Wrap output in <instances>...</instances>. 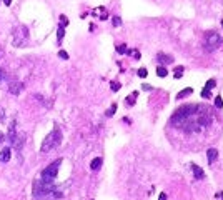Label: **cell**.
Wrapping results in <instances>:
<instances>
[{"label": "cell", "instance_id": "cell-34", "mask_svg": "<svg viewBox=\"0 0 223 200\" xmlns=\"http://www.w3.org/2000/svg\"><path fill=\"white\" fill-rule=\"evenodd\" d=\"M3 3H5V5L9 7V5H12V0H3Z\"/></svg>", "mask_w": 223, "mask_h": 200}, {"label": "cell", "instance_id": "cell-12", "mask_svg": "<svg viewBox=\"0 0 223 200\" xmlns=\"http://www.w3.org/2000/svg\"><path fill=\"white\" fill-rule=\"evenodd\" d=\"M102 162H103V160H102V157L93 159V160H92V163H90V169H92V170H98V169L102 167Z\"/></svg>", "mask_w": 223, "mask_h": 200}, {"label": "cell", "instance_id": "cell-14", "mask_svg": "<svg viewBox=\"0 0 223 200\" xmlns=\"http://www.w3.org/2000/svg\"><path fill=\"white\" fill-rule=\"evenodd\" d=\"M65 37V27L58 25V30H57V38H58V43L62 42V38Z\"/></svg>", "mask_w": 223, "mask_h": 200}, {"label": "cell", "instance_id": "cell-24", "mask_svg": "<svg viewBox=\"0 0 223 200\" xmlns=\"http://www.w3.org/2000/svg\"><path fill=\"white\" fill-rule=\"evenodd\" d=\"M110 87H112V90H113V92H118V90H120V84H118V82H112V84H110Z\"/></svg>", "mask_w": 223, "mask_h": 200}, {"label": "cell", "instance_id": "cell-7", "mask_svg": "<svg viewBox=\"0 0 223 200\" xmlns=\"http://www.w3.org/2000/svg\"><path fill=\"white\" fill-rule=\"evenodd\" d=\"M22 88H23V84L22 82H15V84H10V94H13V95H17L22 92Z\"/></svg>", "mask_w": 223, "mask_h": 200}, {"label": "cell", "instance_id": "cell-30", "mask_svg": "<svg viewBox=\"0 0 223 200\" xmlns=\"http://www.w3.org/2000/svg\"><path fill=\"white\" fill-rule=\"evenodd\" d=\"M5 142V135H3V132H0V143Z\"/></svg>", "mask_w": 223, "mask_h": 200}, {"label": "cell", "instance_id": "cell-3", "mask_svg": "<svg viewBox=\"0 0 223 200\" xmlns=\"http://www.w3.org/2000/svg\"><path fill=\"white\" fill-rule=\"evenodd\" d=\"M15 47H23L29 42V29L25 25H19L15 32H13V38H12Z\"/></svg>", "mask_w": 223, "mask_h": 200}, {"label": "cell", "instance_id": "cell-18", "mask_svg": "<svg viewBox=\"0 0 223 200\" xmlns=\"http://www.w3.org/2000/svg\"><path fill=\"white\" fill-rule=\"evenodd\" d=\"M183 75V67H175V78H180V77Z\"/></svg>", "mask_w": 223, "mask_h": 200}, {"label": "cell", "instance_id": "cell-25", "mask_svg": "<svg viewBox=\"0 0 223 200\" xmlns=\"http://www.w3.org/2000/svg\"><path fill=\"white\" fill-rule=\"evenodd\" d=\"M58 57L62 58V60H68V54L65 50H60V52H58Z\"/></svg>", "mask_w": 223, "mask_h": 200}, {"label": "cell", "instance_id": "cell-8", "mask_svg": "<svg viewBox=\"0 0 223 200\" xmlns=\"http://www.w3.org/2000/svg\"><path fill=\"white\" fill-rule=\"evenodd\" d=\"M17 140V135H15V120L10 124V127H9V142L13 145V142Z\"/></svg>", "mask_w": 223, "mask_h": 200}, {"label": "cell", "instance_id": "cell-2", "mask_svg": "<svg viewBox=\"0 0 223 200\" xmlns=\"http://www.w3.org/2000/svg\"><path fill=\"white\" fill-rule=\"evenodd\" d=\"M62 165V159H58V160H55L53 163H50L49 167L45 169V170L40 173V182H43V183H53L55 182V177H57L58 173V167Z\"/></svg>", "mask_w": 223, "mask_h": 200}, {"label": "cell", "instance_id": "cell-13", "mask_svg": "<svg viewBox=\"0 0 223 200\" xmlns=\"http://www.w3.org/2000/svg\"><path fill=\"white\" fill-rule=\"evenodd\" d=\"M156 75L163 78V77H166V75H168V70H166V68H165L163 65H158V67H156Z\"/></svg>", "mask_w": 223, "mask_h": 200}, {"label": "cell", "instance_id": "cell-16", "mask_svg": "<svg viewBox=\"0 0 223 200\" xmlns=\"http://www.w3.org/2000/svg\"><path fill=\"white\" fill-rule=\"evenodd\" d=\"M136 97H138V92H133V94H132L130 97H126V104L132 107V105L135 104V98H136Z\"/></svg>", "mask_w": 223, "mask_h": 200}, {"label": "cell", "instance_id": "cell-5", "mask_svg": "<svg viewBox=\"0 0 223 200\" xmlns=\"http://www.w3.org/2000/svg\"><path fill=\"white\" fill-rule=\"evenodd\" d=\"M10 157H12V148L10 147H5V148L0 150V162L7 163L10 160Z\"/></svg>", "mask_w": 223, "mask_h": 200}, {"label": "cell", "instance_id": "cell-22", "mask_svg": "<svg viewBox=\"0 0 223 200\" xmlns=\"http://www.w3.org/2000/svg\"><path fill=\"white\" fill-rule=\"evenodd\" d=\"M60 25H62V27H67L68 25V19L65 15H60Z\"/></svg>", "mask_w": 223, "mask_h": 200}, {"label": "cell", "instance_id": "cell-15", "mask_svg": "<svg viewBox=\"0 0 223 200\" xmlns=\"http://www.w3.org/2000/svg\"><path fill=\"white\" fill-rule=\"evenodd\" d=\"M215 85H216V82H215V78H210L206 84H205V90H210L212 92V88H215Z\"/></svg>", "mask_w": 223, "mask_h": 200}, {"label": "cell", "instance_id": "cell-1", "mask_svg": "<svg viewBox=\"0 0 223 200\" xmlns=\"http://www.w3.org/2000/svg\"><path fill=\"white\" fill-rule=\"evenodd\" d=\"M60 143H62V132H60V128H53V130L45 137V140L42 142L40 152L47 153V152H50V150H53V148H57Z\"/></svg>", "mask_w": 223, "mask_h": 200}, {"label": "cell", "instance_id": "cell-28", "mask_svg": "<svg viewBox=\"0 0 223 200\" xmlns=\"http://www.w3.org/2000/svg\"><path fill=\"white\" fill-rule=\"evenodd\" d=\"M143 90H152V85H148V84H143Z\"/></svg>", "mask_w": 223, "mask_h": 200}, {"label": "cell", "instance_id": "cell-4", "mask_svg": "<svg viewBox=\"0 0 223 200\" xmlns=\"http://www.w3.org/2000/svg\"><path fill=\"white\" fill-rule=\"evenodd\" d=\"M222 37H220V33H216V32H210V33H206V37H205V45H206V50L208 52H212L215 48H218L222 45Z\"/></svg>", "mask_w": 223, "mask_h": 200}, {"label": "cell", "instance_id": "cell-21", "mask_svg": "<svg viewBox=\"0 0 223 200\" xmlns=\"http://www.w3.org/2000/svg\"><path fill=\"white\" fill-rule=\"evenodd\" d=\"M215 107H216V108H223V100H222V97H215Z\"/></svg>", "mask_w": 223, "mask_h": 200}, {"label": "cell", "instance_id": "cell-33", "mask_svg": "<svg viewBox=\"0 0 223 200\" xmlns=\"http://www.w3.org/2000/svg\"><path fill=\"white\" fill-rule=\"evenodd\" d=\"M216 199H220V200H223V192H220V193H216Z\"/></svg>", "mask_w": 223, "mask_h": 200}, {"label": "cell", "instance_id": "cell-23", "mask_svg": "<svg viewBox=\"0 0 223 200\" xmlns=\"http://www.w3.org/2000/svg\"><path fill=\"white\" fill-rule=\"evenodd\" d=\"M113 22H112V23H113V27H120V25H122V19H120V17H113Z\"/></svg>", "mask_w": 223, "mask_h": 200}, {"label": "cell", "instance_id": "cell-31", "mask_svg": "<svg viewBox=\"0 0 223 200\" xmlns=\"http://www.w3.org/2000/svg\"><path fill=\"white\" fill-rule=\"evenodd\" d=\"M3 77H5V72H3V70H2V68H0V82H2V80H3Z\"/></svg>", "mask_w": 223, "mask_h": 200}, {"label": "cell", "instance_id": "cell-29", "mask_svg": "<svg viewBox=\"0 0 223 200\" xmlns=\"http://www.w3.org/2000/svg\"><path fill=\"white\" fill-rule=\"evenodd\" d=\"M158 200H166V193H160V197H158Z\"/></svg>", "mask_w": 223, "mask_h": 200}, {"label": "cell", "instance_id": "cell-17", "mask_svg": "<svg viewBox=\"0 0 223 200\" xmlns=\"http://www.w3.org/2000/svg\"><path fill=\"white\" fill-rule=\"evenodd\" d=\"M115 112H116V104H112V107L107 110V117H113Z\"/></svg>", "mask_w": 223, "mask_h": 200}, {"label": "cell", "instance_id": "cell-6", "mask_svg": "<svg viewBox=\"0 0 223 200\" xmlns=\"http://www.w3.org/2000/svg\"><path fill=\"white\" fill-rule=\"evenodd\" d=\"M192 172H193L195 179L196 180H202V179H205V172L198 167V165H195V163H192Z\"/></svg>", "mask_w": 223, "mask_h": 200}, {"label": "cell", "instance_id": "cell-11", "mask_svg": "<svg viewBox=\"0 0 223 200\" xmlns=\"http://www.w3.org/2000/svg\"><path fill=\"white\" fill-rule=\"evenodd\" d=\"M190 94H193V88H192V87H186V88H183L182 92L176 94V100H182V98H185V97H188Z\"/></svg>", "mask_w": 223, "mask_h": 200}, {"label": "cell", "instance_id": "cell-35", "mask_svg": "<svg viewBox=\"0 0 223 200\" xmlns=\"http://www.w3.org/2000/svg\"><path fill=\"white\" fill-rule=\"evenodd\" d=\"M222 27H223V20H222Z\"/></svg>", "mask_w": 223, "mask_h": 200}, {"label": "cell", "instance_id": "cell-10", "mask_svg": "<svg viewBox=\"0 0 223 200\" xmlns=\"http://www.w3.org/2000/svg\"><path fill=\"white\" fill-rule=\"evenodd\" d=\"M206 157H208V163H213L216 159H218V150L216 148H210L206 152Z\"/></svg>", "mask_w": 223, "mask_h": 200}, {"label": "cell", "instance_id": "cell-19", "mask_svg": "<svg viewBox=\"0 0 223 200\" xmlns=\"http://www.w3.org/2000/svg\"><path fill=\"white\" fill-rule=\"evenodd\" d=\"M126 50H128V48H126V45H125V43H122V45H118V47H116V52H118L120 55L126 54Z\"/></svg>", "mask_w": 223, "mask_h": 200}, {"label": "cell", "instance_id": "cell-27", "mask_svg": "<svg viewBox=\"0 0 223 200\" xmlns=\"http://www.w3.org/2000/svg\"><path fill=\"white\" fill-rule=\"evenodd\" d=\"M107 19H108V13H105V12H103V13L100 15V20H107Z\"/></svg>", "mask_w": 223, "mask_h": 200}, {"label": "cell", "instance_id": "cell-26", "mask_svg": "<svg viewBox=\"0 0 223 200\" xmlns=\"http://www.w3.org/2000/svg\"><path fill=\"white\" fill-rule=\"evenodd\" d=\"M202 97H203V98H212V92H210V90H202Z\"/></svg>", "mask_w": 223, "mask_h": 200}, {"label": "cell", "instance_id": "cell-9", "mask_svg": "<svg viewBox=\"0 0 223 200\" xmlns=\"http://www.w3.org/2000/svg\"><path fill=\"white\" fill-rule=\"evenodd\" d=\"M156 60H158L160 64H172V62H173V57L165 55V54H162V52H160V54L156 55Z\"/></svg>", "mask_w": 223, "mask_h": 200}, {"label": "cell", "instance_id": "cell-32", "mask_svg": "<svg viewBox=\"0 0 223 200\" xmlns=\"http://www.w3.org/2000/svg\"><path fill=\"white\" fill-rule=\"evenodd\" d=\"M3 117H5V114H3V108H0V122L3 120Z\"/></svg>", "mask_w": 223, "mask_h": 200}, {"label": "cell", "instance_id": "cell-20", "mask_svg": "<svg viewBox=\"0 0 223 200\" xmlns=\"http://www.w3.org/2000/svg\"><path fill=\"white\" fill-rule=\"evenodd\" d=\"M136 74H138V77H140V78H145V77L148 75L146 68H143V67H142V68H138V72H136Z\"/></svg>", "mask_w": 223, "mask_h": 200}]
</instances>
